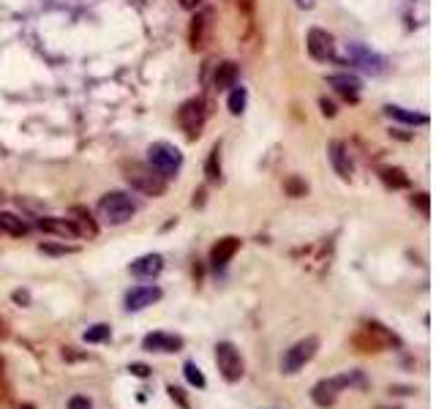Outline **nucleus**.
<instances>
[{
    "label": "nucleus",
    "mask_w": 436,
    "mask_h": 409,
    "mask_svg": "<svg viewBox=\"0 0 436 409\" xmlns=\"http://www.w3.org/2000/svg\"><path fill=\"white\" fill-rule=\"evenodd\" d=\"M131 276H137V279H156L161 270H164V257L161 254H145V257H139V260H134L131 262Z\"/></svg>",
    "instance_id": "2eb2a0df"
},
{
    "label": "nucleus",
    "mask_w": 436,
    "mask_h": 409,
    "mask_svg": "<svg viewBox=\"0 0 436 409\" xmlns=\"http://www.w3.org/2000/svg\"><path fill=\"white\" fill-rule=\"evenodd\" d=\"M379 178L390 185V188H406V185H409V178H406L404 169H398V166H382V169H379Z\"/></svg>",
    "instance_id": "4be33fe9"
},
{
    "label": "nucleus",
    "mask_w": 436,
    "mask_h": 409,
    "mask_svg": "<svg viewBox=\"0 0 436 409\" xmlns=\"http://www.w3.org/2000/svg\"><path fill=\"white\" fill-rule=\"evenodd\" d=\"M352 344L357 349H360V352H379V344H376L374 338H371V336H368V333H366V330H363V333H357V336H354L352 338Z\"/></svg>",
    "instance_id": "cd10ccee"
},
{
    "label": "nucleus",
    "mask_w": 436,
    "mask_h": 409,
    "mask_svg": "<svg viewBox=\"0 0 436 409\" xmlns=\"http://www.w3.org/2000/svg\"><path fill=\"white\" fill-rule=\"evenodd\" d=\"M316 349H319V338H316V336H306V338H300L297 344H292V347L281 355V374H289L292 377V374L303 371V368L313 360Z\"/></svg>",
    "instance_id": "39448f33"
},
{
    "label": "nucleus",
    "mask_w": 436,
    "mask_h": 409,
    "mask_svg": "<svg viewBox=\"0 0 436 409\" xmlns=\"http://www.w3.org/2000/svg\"><path fill=\"white\" fill-rule=\"evenodd\" d=\"M328 85L332 90H338L347 102H357L360 90H363V82L357 80L354 74H332V77H328Z\"/></svg>",
    "instance_id": "dca6fc26"
},
{
    "label": "nucleus",
    "mask_w": 436,
    "mask_h": 409,
    "mask_svg": "<svg viewBox=\"0 0 436 409\" xmlns=\"http://www.w3.org/2000/svg\"><path fill=\"white\" fill-rule=\"evenodd\" d=\"M0 374H3V360H0Z\"/></svg>",
    "instance_id": "ea45409f"
},
{
    "label": "nucleus",
    "mask_w": 436,
    "mask_h": 409,
    "mask_svg": "<svg viewBox=\"0 0 436 409\" xmlns=\"http://www.w3.org/2000/svg\"><path fill=\"white\" fill-rule=\"evenodd\" d=\"M284 188L289 191V197H306V191H309V185L303 183L300 178H289V181L284 183Z\"/></svg>",
    "instance_id": "c85d7f7f"
},
{
    "label": "nucleus",
    "mask_w": 436,
    "mask_h": 409,
    "mask_svg": "<svg viewBox=\"0 0 436 409\" xmlns=\"http://www.w3.org/2000/svg\"><path fill=\"white\" fill-rule=\"evenodd\" d=\"M0 232H8V235H14V238H22V235H27V224L22 221L20 216H14V213H0Z\"/></svg>",
    "instance_id": "412c9836"
},
{
    "label": "nucleus",
    "mask_w": 436,
    "mask_h": 409,
    "mask_svg": "<svg viewBox=\"0 0 436 409\" xmlns=\"http://www.w3.org/2000/svg\"><path fill=\"white\" fill-rule=\"evenodd\" d=\"M366 333L374 338L379 347H398V344H401V341H398V336H395V333H390L387 327L382 325V322H376V319L366 322Z\"/></svg>",
    "instance_id": "6ab92c4d"
},
{
    "label": "nucleus",
    "mask_w": 436,
    "mask_h": 409,
    "mask_svg": "<svg viewBox=\"0 0 436 409\" xmlns=\"http://www.w3.org/2000/svg\"><path fill=\"white\" fill-rule=\"evenodd\" d=\"M246 102H249V93H246V87H232V93H229V102H227V106H229V112L232 115H240L243 109H246Z\"/></svg>",
    "instance_id": "a878e982"
},
{
    "label": "nucleus",
    "mask_w": 436,
    "mask_h": 409,
    "mask_svg": "<svg viewBox=\"0 0 436 409\" xmlns=\"http://www.w3.org/2000/svg\"><path fill=\"white\" fill-rule=\"evenodd\" d=\"M183 377H186V382L191 388H208V379H205V374H202V368L197 366L194 360H188L186 366H183Z\"/></svg>",
    "instance_id": "b1692460"
},
{
    "label": "nucleus",
    "mask_w": 436,
    "mask_h": 409,
    "mask_svg": "<svg viewBox=\"0 0 436 409\" xmlns=\"http://www.w3.org/2000/svg\"><path fill=\"white\" fill-rule=\"evenodd\" d=\"M39 229H44V232H55V235H61V238H80L74 224H71L68 219H39Z\"/></svg>",
    "instance_id": "aec40b11"
},
{
    "label": "nucleus",
    "mask_w": 436,
    "mask_h": 409,
    "mask_svg": "<svg viewBox=\"0 0 436 409\" xmlns=\"http://www.w3.org/2000/svg\"><path fill=\"white\" fill-rule=\"evenodd\" d=\"M297 3H300V6H309V0H297Z\"/></svg>",
    "instance_id": "58836bf2"
},
{
    "label": "nucleus",
    "mask_w": 436,
    "mask_h": 409,
    "mask_svg": "<svg viewBox=\"0 0 436 409\" xmlns=\"http://www.w3.org/2000/svg\"><path fill=\"white\" fill-rule=\"evenodd\" d=\"M120 169H123V178L128 181L131 188H137V191H142L145 197H164L166 191V181L150 166V164H142V161H120Z\"/></svg>",
    "instance_id": "f03ea898"
},
{
    "label": "nucleus",
    "mask_w": 436,
    "mask_h": 409,
    "mask_svg": "<svg viewBox=\"0 0 436 409\" xmlns=\"http://www.w3.org/2000/svg\"><path fill=\"white\" fill-rule=\"evenodd\" d=\"M205 175H208L210 183H218L221 181V147L218 145L210 150L208 164H205Z\"/></svg>",
    "instance_id": "5701e85b"
},
{
    "label": "nucleus",
    "mask_w": 436,
    "mask_h": 409,
    "mask_svg": "<svg viewBox=\"0 0 436 409\" xmlns=\"http://www.w3.org/2000/svg\"><path fill=\"white\" fill-rule=\"evenodd\" d=\"M166 393H169V398H172V401H177V404H180V409H191V407H188V401H186V393H183V388H175V385H169V388H166Z\"/></svg>",
    "instance_id": "c756f323"
},
{
    "label": "nucleus",
    "mask_w": 436,
    "mask_h": 409,
    "mask_svg": "<svg viewBox=\"0 0 436 409\" xmlns=\"http://www.w3.org/2000/svg\"><path fill=\"white\" fill-rule=\"evenodd\" d=\"M68 409H93V401L87 396H71L68 398Z\"/></svg>",
    "instance_id": "7c9ffc66"
},
{
    "label": "nucleus",
    "mask_w": 436,
    "mask_h": 409,
    "mask_svg": "<svg viewBox=\"0 0 436 409\" xmlns=\"http://www.w3.org/2000/svg\"><path fill=\"white\" fill-rule=\"evenodd\" d=\"M417 204L423 213H428V194H417Z\"/></svg>",
    "instance_id": "e433bc0d"
},
{
    "label": "nucleus",
    "mask_w": 436,
    "mask_h": 409,
    "mask_svg": "<svg viewBox=\"0 0 436 409\" xmlns=\"http://www.w3.org/2000/svg\"><path fill=\"white\" fill-rule=\"evenodd\" d=\"M216 366L221 371V377L227 382H240L246 374V360L240 355V349L235 347L232 341H218L216 344Z\"/></svg>",
    "instance_id": "423d86ee"
},
{
    "label": "nucleus",
    "mask_w": 436,
    "mask_h": 409,
    "mask_svg": "<svg viewBox=\"0 0 436 409\" xmlns=\"http://www.w3.org/2000/svg\"><path fill=\"white\" fill-rule=\"evenodd\" d=\"M147 161H150V166H153L164 181H169V178H175L177 169L183 166V153L169 142H153L147 147Z\"/></svg>",
    "instance_id": "20e7f679"
},
{
    "label": "nucleus",
    "mask_w": 436,
    "mask_h": 409,
    "mask_svg": "<svg viewBox=\"0 0 436 409\" xmlns=\"http://www.w3.org/2000/svg\"><path fill=\"white\" fill-rule=\"evenodd\" d=\"M309 52H311L313 61H330L335 47H332V36L322 28H311L309 30Z\"/></svg>",
    "instance_id": "f8f14e48"
},
{
    "label": "nucleus",
    "mask_w": 436,
    "mask_h": 409,
    "mask_svg": "<svg viewBox=\"0 0 436 409\" xmlns=\"http://www.w3.org/2000/svg\"><path fill=\"white\" fill-rule=\"evenodd\" d=\"M210 33H213V11H210V8H202V11L194 14L191 28H188V44H191V49H194V52H197V49H205L210 41Z\"/></svg>",
    "instance_id": "1a4fd4ad"
},
{
    "label": "nucleus",
    "mask_w": 436,
    "mask_h": 409,
    "mask_svg": "<svg viewBox=\"0 0 436 409\" xmlns=\"http://www.w3.org/2000/svg\"><path fill=\"white\" fill-rule=\"evenodd\" d=\"M328 156H330L332 169H335L344 181H349V178H352V159H349V147H347V142L332 140V142L328 145Z\"/></svg>",
    "instance_id": "4468645a"
},
{
    "label": "nucleus",
    "mask_w": 436,
    "mask_h": 409,
    "mask_svg": "<svg viewBox=\"0 0 436 409\" xmlns=\"http://www.w3.org/2000/svg\"><path fill=\"white\" fill-rule=\"evenodd\" d=\"M387 115H390V118H395V121H401V123H412V126H415V123H425V121H428L425 115H417V112H409V109H404V106H393V104L387 106Z\"/></svg>",
    "instance_id": "bb28decb"
},
{
    "label": "nucleus",
    "mask_w": 436,
    "mask_h": 409,
    "mask_svg": "<svg viewBox=\"0 0 436 409\" xmlns=\"http://www.w3.org/2000/svg\"><path fill=\"white\" fill-rule=\"evenodd\" d=\"M11 298H14L17 303H22V306H27V303H30V295H27V292H22V289H17Z\"/></svg>",
    "instance_id": "f704fd0d"
},
{
    "label": "nucleus",
    "mask_w": 436,
    "mask_h": 409,
    "mask_svg": "<svg viewBox=\"0 0 436 409\" xmlns=\"http://www.w3.org/2000/svg\"><path fill=\"white\" fill-rule=\"evenodd\" d=\"M74 229H77V235H85V238H96L99 235V224H96V219L90 216V210L82 207V204H74L71 207V219H68Z\"/></svg>",
    "instance_id": "f3484780"
},
{
    "label": "nucleus",
    "mask_w": 436,
    "mask_h": 409,
    "mask_svg": "<svg viewBox=\"0 0 436 409\" xmlns=\"http://www.w3.org/2000/svg\"><path fill=\"white\" fill-rule=\"evenodd\" d=\"M237 63L232 61H224L216 66V74H213V85H216V90H232L235 85H237Z\"/></svg>",
    "instance_id": "a211bd4d"
},
{
    "label": "nucleus",
    "mask_w": 436,
    "mask_h": 409,
    "mask_svg": "<svg viewBox=\"0 0 436 409\" xmlns=\"http://www.w3.org/2000/svg\"><path fill=\"white\" fill-rule=\"evenodd\" d=\"M42 251H44V254H74L77 248H74V245H49V243H42Z\"/></svg>",
    "instance_id": "2f4dec72"
},
{
    "label": "nucleus",
    "mask_w": 436,
    "mask_h": 409,
    "mask_svg": "<svg viewBox=\"0 0 436 409\" xmlns=\"http://www.w3.org/2000/svg\"><path fill=\"white\" fill-rule=\"evenodd\" d=\"M237 251H240V238H235V235L221 238L218 243L210 248V265L216 267V270H224V267L235 260Z\"/></svg>",
    "instance_id": "9b49d317"
},
{
    "label": "nucleus",
    "mask_w": 436,
    "mask_h": 409,
    "mask_svg": "<svg viewBox=\"0 0 436 409\" xmlns=\"http://www.w3.org/2000/svg\"><path fill=\"white\" fill-rule=\"evenodd\" d=\"M109 338H112V327L104 325V322H99V325L85 330V341L87 344H101V341H109Z\"/></svg>",
    "instance_id": "393cba45"
},
{
    "label": "nucleus",
    "mask_w": 436,
    "mask_h": 409,
    "mask_svg": "<svg viewBox=\"0 0 436 409\" xmlns=\"http://www.w3.org/2000/svg\"><path fill=\"white\" fill-rule=\"evenodd\" d=\"M347 58H349L357 68H363L366 74H382L385 66H387L385 58H379V55L371 52L366 44H357V41H354V44H347Z\"/></svg>",
    "instance_id": "6e6552de"
},
{
    "label": "nucleus",
    "mask_w": 436,
    "mask_h": 409,
    "mask_svg": "<svg viewBox=\"0 0 436 409\" xmlns=\"http://www.w3.org/2000/svg\"><path fill=\"white\" fill-rule=\"evenodd\" d=\"M366 377L360 371H347V374H338L330 379H319L311 388V401L316 407L328 409L338 401V393H344L347 388H366Z\"/></svg>",
    "instance_id": "f257e3e1"
},
{
    "label": "nucleus",
    "mask_w": 436,
    "mask_h": 409,
    "mask_svg": "<svg viewBox=\"0 0 436 409\" xmlns=\"http://www.w3.org/2000/svg\"><path fill=\"white\" fill-rule=\"evenodd\" d=\"M319 106H322V115H328V118L335 115V104L328 102V99H319Z\"/></svg>",
    "instance_id": "72a5a7b5"
},
{
    "label": "nucleus",
    "mask_w": 436,
    "mask_h": 409,
    "mask_svg": "<svg viewBox=\"0 0 436 409\" xmlns=\"http://www.w3.org/2000/svg\"><path fill=\"white\" fill-rule=\"evenodd\" d=\"M128 371H131L134 377H139V379H147L153 368H150V366H145V363H131V366H128Z\"/></svg>",
    "instance_id": "473e14b6"
},
{
    "label": "nucleus",
    "mask_w": 436,
    "mask_h": 409,
    "mask_svg": "<svg viewBox=\"0 0 436 409\" xmlns=\"http://www.w3.org/2000/svg\"><path fill=\"white\" fill-rule=\"evenodd\" d=\"M180 6H183L186 11H197V8L202 6V0H180Z\"/></svg>",
    "instance_id": "c9c22d12"
},
{
    "label": "nucleus",
    "mask_w": 436,
    "mask_h": 409,
    "mask_svg": "<svg viewBox=\"0 0 436 409\" xmlns=\"http://www.w3.org/2000/svg\"><path fill=\"white\" fill-rule=\"evenodd\" d=\"M134 213H137V202L128 194H123V191H109L99 202V219L106 226L125 224V221L134 219Z\"/></svg>",
    "instance_id": "7ed1b4c3"
},
{
    "label": "nucleus",
    "mask_w": 436,
    "mask_h": 409,
    "mask_svg": "<svg viewBox=\"0 0 436 409\" xmlns=\"http://www.w3.org/2000/svg\"><path fill=\"white\" fill-rule=\"evenodd\" d=\"M161 295H164L161 286H156V284L134 286V289H128V295H125V311H142V308L158 303Z\"/></svg>",
    "instance_id": "9d476101"
},
{
    "label": "nucleus",
    "mask_w": 436,
    "mask_h": 409,
    "mask_svg": "<svg viewBox=\"0 0 436 409\" xmlns=\"http://www.w3.org/2000/svg\"><path fill=\"white\" fill-rule=\"evenodd\" d=\"M205 121H208V109H205V102L202 99H188V102L180 104L177 109V123L180 128L186 131L188 140H197L205 128Z\"/></svg>",
    "instance_id": "0eeeda50"
},
{
    "label": "nucleus",
    "mask_w": 436,
    "mask_h": 409,
    "mask_svg": "<svg viewBox=\"0 0 436 409\" xmlns=\"http://www.w3.org/2000/svg\"><path fill=\"white\" fill-rule=\"evenodd\" d=\"M20 409H36V407H33V404H22Z\"/></svg>",
    "instance_id": "4c0bfd02"
},
{
    "label": "nucleus",
    "mask_w": 436,
    "mask_h": 409,
    "mask_svg": "<svg viewBox=\"0 0 436 409\" xmlns=\"http://www.w3.org/2000/svg\"><path fill=\"white\" fill-rule=\"evenodd\" d=\"M183 344H186V341H183L180 336L161 333V330L147 333L145 338H142V349H145V352H180Z\"/></svg>",
    "instance_id": "ddd939ff"
}]
</instances>
